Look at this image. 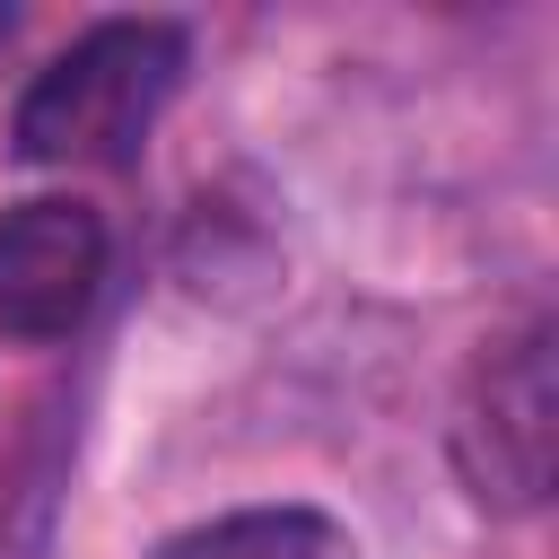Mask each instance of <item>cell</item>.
<instances>
[{"instance_id":"4","label":"cell","mask_w":559,"mask_h":559,"mask_svg":"<svg viewBox=\"0 0 559 559\" xmlns=\"http://www.w3.org/2000/svg\"><path fill=\"white\" fill-rule=\"evenodd\" d=\"M157 559H358V542L314 507H245L157 542Z\"/></svg>"},{"instance_id":"2","label":"cell","mask_w":559,"mask_h":559,"mask_svg":"<svg viewBox=\"0 0 559 559\" xmlns=\"http://www.w3.org/2000/svg\"><path fill=\"white\" fill-rule=\"evenodd\" d=\"M550 445H559V376H550V323H515L472 358L463 411H454V463L480 507H542L550 498Z\"/></svg>"},{"instance_id":"1","label":"cell","mask_w":559,"mask_h":559,"mask_svg":"<svg viewBox=\"0 0 559 559\" xmlns=\"http://www.w3.org/2000/svg\"><path fill=\"white\" fill-rule=\"evenodd\" d=\"M175 79H183V26L105 17L35 70V87L17 96L9 140H17L26 166H122L148 140Z\"/></svg>"},{"instance_id":"5","label":"cell","mask_w":559,"mask_h":559,"mask_svg":"<svg viewBox=\"0 0 559 559\" xmlns=\"http://www.w3.org/2000/svg\"><path fill=\"white\" fill-rule=\"evenodd\" d=\"M0 35H9V9H0Z\"/></svg>"},{"instance_id":"3","label":"cell","mask_w":559,"mask_h":559,"mask_svg":"<svg viewBox=\"0 0 559 559\" xmlns=\"http://www.w3.org/2000/svg\"><path fill=\"white\" fill-rule=\"evenodd\" d=\"M114 271V236L87 201L35 192L0 210V341H70Z\"/></svg>"}]
</instances>
